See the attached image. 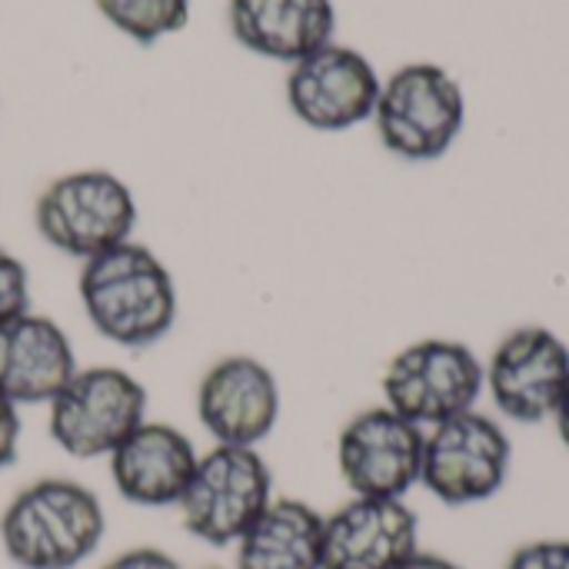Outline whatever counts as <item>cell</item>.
I'll list each match as a JSON object with an SVG mask.
<instances>
[{
  "label": "cell",
  "mask_w": 569,
  "mask_h": 569,
  "mask_svg": "<svg viewBox=\"0 0 569 569\" xmlns=\"http://www.w3.org/2000/svg\"><path fill=\"white\" fill-rule=\"evenodd\" d=\"M427 430L390 407L357 413L337 440V467L353 497L407 500L420 487Z\"/></svg>",
  "instance_id": "10"
},
{
  "label": "cell",
  "mask_w": 569,
  "mask_h": 569,
  "mask_svg": "<svg viewBox=\"0 0 569 569\" xmlns=\"http://www.w3.org/2000/svg\"><path fill=\"white\" fill-rule=\"evenodd\" d=\"M400 569H463L460 563H453V560H447V557H440V553H417L407 567Z\"/></svg>",
  "instance_id": "23"
},
{
  "label": "cell",
  "mask_w": 569,
  "mask_h": 569,
  "mask_svg": "<svg viewBox=\"0 0 569 569\" xmlns=\"http://www.w3.org/2000/svg\"><path fill=\"white\" fill-rule=\"evenodd\" d=\"M553 423H557V433H560L563 447L569 450V390L567 397H563V403H560V410H557V417H553Z\"/></svg>",
  "instance_id": "24"
},
{
  "label": "cell",
  "mask_w": 569,
  "mask_h": 569,
  "mask_svg": "<svg viewBox=\"0 0 569 569\" xmlns=\"http://www.w3.org/2000/svg\"><path fill=\"white\" fill-rule=\"evenodd\" d=\"M487 393L500 417L520 427H540L557 417L569 390V347L543 323L510 330L490 353Z\"/></svg>",
  "instance_id": "9"
},
{
  "label": "cell",
  "mask_w": 569,
  "mask_h": 569,
  "mask_svg": "<svg viewBox=\"0 0 569 569\" xmlns=\"http://www.w3.org/2000/svg\"><path fill=\"white\" fill-rule=\"evenodd\" d=\"M20 447V413L10 400L0 397V470H7L17 460Z\"/></svg>",
  "instance_id": "22"
},
{
  "label": "cell",
  "mask_w": 569,
  "mask_h": 569,
  "mask_svg": "<svg viewBox=\"0 0 569 569\" xmlns=\"http://www.w3.org/2000/svg\"><path fill=\"white\" fill-rule=\"evenodd\" d=\"M377 67L353 47L327 43L293 63L287 77L290 110L313 130L340 133L373 117L380 100Z\"/></svg>",
  "instance_id": "11"
},
{
  "label": "cell",
  "mask_w": 569,
  "mask_h": 569,
  "mask_svg": "<svg viewBox=\"0 0 569 569\" xmlns=\"http://www.w3.org/2000/svg\"><path fill=\"white\" fill-rule=\"evenodd\" d=\"M197 417L220 447H257L280 420V387L253 357H223L197 390Z\"/></svg>",
  "instance_id": "13"
},
{
  "label": "cell",
  "mask_w": 569,
  "mask_h": 569,
  "mask_svg": "<svg viewBox=\"0 0 569 569\" xmlns=\"http://www.w3.org/2000/svg\"><path fill=\"white\" fill-rule=\"evenodd\" d=\"M230 30L247 50L300 63L320 47L333 43V0H230Z\"/></svg>",
  "instance_id": "16"
},
{
  "label": "cell",
  "mask_w": 569,
  "mask_h": 569,
  "mask_svg": "<svg viewBox=\"0 0 569 569\" xmlns=\"http://www.w3.org/2000/svg\"><path fill=\"white\" fill-rule=\"evenodd\" d=\"M107 513L77 480L43 477L20 490L0 517V543L13 567L73 569L97 553Z\"/></svg>",
  "instance_id": "2"
},
{
  "label": "cell",
  "mask_w": 569,
  "mask_h": 569,
  "mask_svg": "<svg viewBox=\"0 0 569 569\" xmlns=\"http://www.w3.org/2000/svg\"><path fill=\"white\" fill-rule=\"evenodd\" d=\"M237 569H323V517L293 497H273L237 540Z\"/></svg>",
  "instance_id": "17"
},
{
  "label": "cell",
  "mask_w": 569,
  "mask_h": 569,
  "mask_svg": "<svg viewBox=\"0 0 569 569\" xmlns=\"http://www.w3.org/2000/svg\"><path fill=\"white\" fill-rule=\"evenodd\" d=\"M383 147L403 160H440L467 123V93L440 63H407L387 77L373 110Z\"/></svg>",
  "instance_id": "3"
},
{
  "label": "cell",
  "mask_w": 569,
  "mask_h": 569,
  "mask_svg": "<svg viewBox=\"0 0 569 569\" xmlns=\"http://www.w3.org/2000/svg\"><path fill=\"white\" fill-rule=\"evenodd\" d=\"M77 373L70 337L40 313L0 320V397L13 407L50 403Z\"/></svg>",
  "instance_id": "15"
},
{
  "label": "cell",
  "mask_w": 569,
  "mask_h": 569,
  "mask_svg": "<svg viewBox=\"0 0 569 569\" xmlns=\"http://www.w3.org/2000/svg\"><path fill=\"white\" fill-rule=\"evenodd\" d=\"M33 223L53 250L87 263L133 237L137 200L120 177L77 170L57 177L37 197Z\"/></svg>",
  "instance_id": "5"
},
{
  "label": "cell",
  "mask_w": 569,
  "mask_h": 569,
  "mask_svg": "<svg viewBox=\"0 0 569 569\" xmlns=\"http://www.w3.org/2000/svg\"><path fill=\"white\" fill-rule=\"evenodd\" d=\"M273 503V473L257 447H213L180 497L187 533L210 547H237V540Z\"/></svg>",
  "instance_id": "6"
},
{
  "label": "cell",
  "mask_w": 569,
  "mask_h": 569,
  "mask_svg": "<svg viewBox=\"0 0 569 569\" xmlns=\"http://www.w3.org/2000/svg\"><path fill=\"white\" fill-rule=\"evenodd\" d=\"M190 437L170 423H140L113 453L110 477L117 493L133 507H177L197 470Z\"/></svg>",
  "instance_id": "14"
},
{
  "label": "cell",
  "mask_w": 569,
  "mask_h": 569,
  "mask_svg": "<svg viewBox=\"0 0 569 569\" xmlns=\"http://www.w3.org/2000/svg\"><path fill=\"white\" fill-rule=\"evenodd\" d=\"M383 407L433 430L460 413L477 410L487 393V367L460 340H417L403 347L383 370Z\"/></svg>",
  "instance_id": "4"
},
{
  "label": "cell",
  "mask_w": 569,
  "mask_h": 569,
  "mask_svg": "<svg viewBox=\"0 0 569 569\" xmlns=\"http://www.w3.org/2000/svg\"><path fill=\"white\" fill-rule=\"evenodd\" d=\"M103 569H180V563L157 547H137V550L113 557Z\"/></svg>",
  "instance_id": "21"
},
{
  "label": "cell",
  "mask_w": 569,
  "mask_h": 569,
  "mask_svg": "<svg viewBox=\"0 0 569 569\" xmlns=\"http://www.w3.org/2000/svg\"><path fill=\"white\" fill-rule=\"evenodd\" d=\"M143 413L147 390L133 373L120 367H87L50 400V437L63 453L97 460L110 457L143 423Z\"/></svg>",
  "instance_id": "8"
},
{
  "label": "cell",
  "mask_w": 569,
  "mask_h": 569,
  "mask_svg": "<svg viewBox=\"0 0 569 569\" xmlns=\"http://www.w3.org/2000/svg\"><path fill=\"white\" fill-rule=\"evenodd\" d=\"M420 553V517L407 500L353 497L323 517V569H400Z\"/></svg>",
  "instance_id": "12"
},
{
  "label": "cell",
  "mask_w": 569,
  "mask_h": 569,
  "mask_svg": "<svg viewBox=\"0 0 569 569\" xmlns=\"http://www.w3.org/2000/svg\"><path fill=\"white\" fill-rule=\"evenodd\" d=\"M503 569H569V540H533L513 550Z\"/></svg>",
  "instance_id": "20"
},
{
  "label": "cell",
  "mask_w": 569,
  "mask_h": 569,
  "mask_svg": "<svg viewBox=\"0 0 569 569\" xmlns=\"http://www.w3.org/2000/svg\"><path fill=\"white\" fill-rule=\"evenodd\" d=\"M97 10L130 40L150 47L190 20V0H93Z\"/></svg>",
  "instance_id": "18"
},
{
  "label": "cell",
  "mask_w": 569,
  "mask_h": 569,
  "mask_svg": "<svg viewBox=\"0 0 569 569\" xmlns=\"http://www.w3.org/2000/svg\"><path fill=\"white\" fill-rule=\"evenodd\" d=\"M30 310V277H27V267L0 250V320H10L17 313H27Z\"/></svg>",
  "instance_id": "19"
},
{
  "label": "cell",
  "mask_w": 569,
  "mask_h": 569,
  "mask_svg": "<svg viewBox=\"0 0 569 569\" xmlns=\"http://www.w3.org/2000/svg\"><path fill=\"white\" fill-rule=\"evenodd\" d=\"M77 290L90 327L117 347H153L177 320L170 270L150 247L133 240L87 260Z\"/></svg>",
  "instance_id": "1"
},
{
  "label": "cell",
  "mask_w": 569,
  "mask_h": 569,
  "mask_svg": "<svg viewBox=\"0 0 569 569\" xmlns=\"http://www.w3.org/2000/svg\"><path fill=\"white\" fill-rule=\"evenodd\" d=\"M510 467V433L493 417L470 410L427 430L420 487L447 507H477L507 487Z\"/></svg>",
  "instance_id": "7"
}]
</instances>
